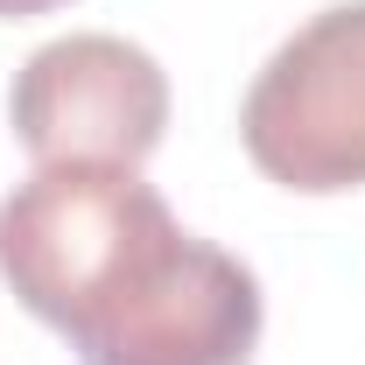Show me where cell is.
Wrapping results in <instances>:
<instances>
[{
    "instance_id": "cell-1",
    "label": "cell",
    "mask_w": 365,
    "mask_h": 365,
    "mask_svg": "<svg viewBox=\"0 0 365 365\" xmlns=\"http://www.w3.org/2000/svg\"><path fill=\"white\" fill-rule=\"evenodd\" d=\"M0 281L78 365H253L260 281L120 162H43L0 197Z\"/></svg>"
},
{
    "instance_id": "cell-2",
    "label": "cell",
    "mask_w": 365,
    "mask_h": 365,
    "mask_svg": "<svg viewBox=\"0 0 365 365\" xmlns=\"http://www.w3.org/2000/svg\"><path fill=\"white\" fill-rule=\"evenodd\" d=\"M253 169L302 197L365 190V0L309 14L239 106Z\"/></svg>"
},
{
    "instance_id": "cell-3",
    "label": "cell",
    "mask_w": 365,
    "mask_h": 365,
    "mask_svg": "<svg viewBox=\"0 0 365 365\" xmlns=\"http://www.w3.org/2000/svg\"><path fill=\"white\" fill-rule=\"evenodd\" d=\"M7 127L43 162L140 169L169 134V71L127 36H56L7 91Z\"/></svg>"
},
{
    "instance_id": "cell-4",
    "label": "cell",
    "mask_w": 365,
    "mask_h": 365,
    "mask_svg": "<svg viewBox=\"0 0 365 365\" xmlns=\"http://www.w3.org/2000/svg\"><path fill=\"white\" fill-rule=\"evenodd\" d=\"M71 0H0V21H29V14H56Z\"/></svg>"
}]
</instances>
